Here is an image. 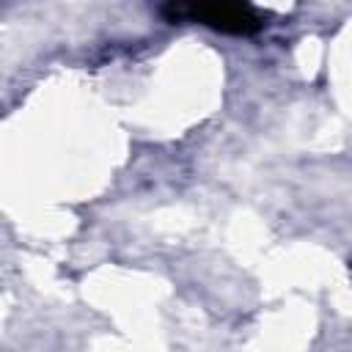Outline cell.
Returning <instances> with one entry per match:
<instances>
[{"label": "cell", "instance_id": "obj_1", "mask_svg": "<svg viewBox=\"0 0 352 352\" xmlns=\"http://www.w3.org/2000/svg\"><path fill=\"white\" fill-rule=\"evenodd\" d=\"M165 14L170 19L187 16L192 22L209 25L223 33H256L261 28V16L250 6H239V3H198V6H187V8L168 6Z\"/></svg>", "mask_w": 352, "mask_h": 352}]
</instances>
